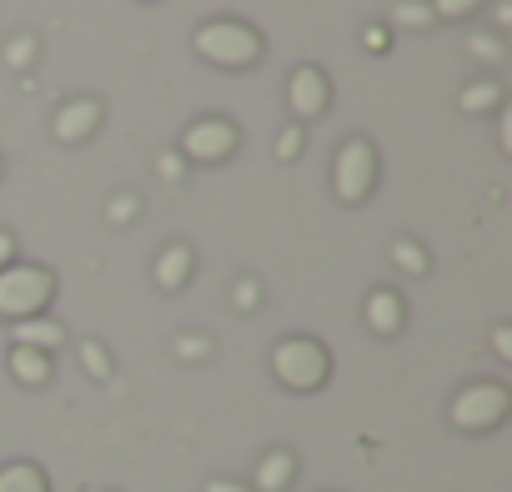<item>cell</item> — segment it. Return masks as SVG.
I'll list each match as a JSON object with an SVG mask.
<instances>
[{"instance_id": "obj_30", "label": "cell", "mask_w": 512, "mask_h": 492, "mask_svg": "<svg viewBox=\"0 0 512 492\" xmlns=\"http://www.w3.org/2000/svg\"><path fill=\"white\" fill-rule=\"evenodd\" d=\"M362 41H367V51H382V46H387V31H382V26H367Z\"/></svg>"}, {"instance_id": "obj_26", "label": "cell", "mask_w": 512, "mask_h": 492, "mask_svg": "<svg viewBox=\"0 0 512 492\" xmlns=\"http://www.w3.org/2000/svg\"><path fill=\"white\" fill-rule=\"evenodd\" d=\"M467 51H472V56H482V61H502V41H497V36H472V41H467Z\"/></svg>"}, {"instance_id": "obj_33", "label": "cell", "mask_w": 512, "mask_h": 492, "mask_svg": "<svg viewBox=\"0 0 512 492\" xmlns=\"http://www.w3.org/2000/svg\"><path fill=\"white\" fill-rule=\"evenodd\" d=\"M0 176H6V161H0Z\"/></svg>"}, {"instance_id": "obj_18", "label": "cell", "mask_w": 512, "mask_h": 492, "mask_svg": "<svg viewBox=\"0 0 512 492\" xmlns=\"http://www.w3.org/2000/svg\"><path fill=\"white\" fill-rule=\"evenodd\" d=\"M36 61H41V41H36L31 31H21V36L6 41V66H11V71H31Z\"/></svg>"}, {"instance_id": "obj_16", "label": "cell", "mask_w": 512, "mask_h": 492, "mask_svg": "<svg viewBox=\"0 0 512 492\" xmlns=\"http://www.w3.org/2000/svg\"><path fill=\"white\" fill-rule=\"evenodd\" d=\"M457 106H462L467 116H487V111H497V106H502V86H497V81H477V86H462Z\"/></svg>"}, {"instance_id": "obj_24", "label": "cell", "mask_w": 512, "mask_h": 492, "mask_svg": "<svg viewBox=\"0 0 512 492\" xmlns=\"http://www.w3.org/2000/svg\"><path fill=\"white\" fill-rule=\"evenodd\" d=\"M236 307H241V312H256V307H262V282H256V277H241V282H236Z\"/></svg>"}, {"instance_id": "obj_21", "label": "cell", "mask_w": 512, "mask_h": 492, "mask_svg": "<svg viewBox=\"0 0 512 492\" xmlns=\"http://www.w3.org/2000/svg\"><path fill=\"white\" fill-rule=\"evenodd\" d=\"M81 367L96 377V382H111V357L101 342H81Z\"/></svg>"}, {"instance_id": "obj_17", "label": "cell", "mask_w": 512, "mask_h": 492, "mask_svg": "<svg viewBox=\"0 0 512 492\" xmlns=\"http://www.w3.org/2000/svg\"><path fill=\"white\" fill-rule=\"evenodd\" d=\"M437 16H432V6L427 0H397L392 6V26H402V31H427Z\"/></svg>"}, {"instance_id": "obj_7", "label": "cell", "mask_w": 512, "mask_h": 492, "mask_svg": "<svg viewBox=\"0 0 512 492\" xmlns=\"http://www.w3.org/2000/svg\"><path fill=\"white\" fill-rule=\"evenodd\" d=\"M287 106H292L297 126L302 121H322L332 111V81H327V71L322 66H297L292 81H287Z\"/></svg>"}, {"instance_id": "obj_23", "label": "cell", "mask_w": 512, "mask_h": 492, "mask_svg": "<svg viewBox=\"0 0 512 492\" xmlns=\"http://www.w3.org/2000/svg\"><path fill=\"white\" fill-rule=\"evenodd\" d=\"M302 146H307V136H302V126L292 121V126L277 136V161H297V156H302Z\"/></svg>"}, {"instance_id": "obj_4", "label": "cell", "mask_w": 512, "mask_h": 492, "mask_svg": "<svg viewBox=\"0 0 512 492\" xmlns=\"http://www.w3.org/2000/svg\"><path fill=\"white\" fill-rule=\"evenodd\" d=\"M377 146L367 136H347L337 146V161H332V191L342 206H362L372 191H377Z\"/></svg>"}, {"instance_id": "obj_1", "label": "cell", "mask_w": 512, "mask_h": 492, "mask_svg": "<svg viewBox=\"0 0 512 492\" xmlns=\"http://www.w3.org/2000/svg\"><path fill=\"white\" fill-rule=\"evenodd\" d=\"M191 46H196V56H201L206 66H216V71H251L256 61H262V51H267L262 31L246 26V21H231V16L196 26V31H191Z\"/></svg>"}, {"instance_id": "obj_22", "label": "cell", "mask_w": 512, "mask_h": 492, "mask_svg": "<svg viewBox=\"0 0 512 492\" xmlns=\"http://www.w3.org/2000/svg\"><path fill=\"white\" fill-rule=\"evenodd\" d=\"M171 352H176L181 362H201V357H211V342H206L201 332H181V337L171 342Z\"/></svg>"}, {"instance_id": "obj_15", "label": "cell", "mask_w": 512, "mask_h": 492, "mask_svg": "<svg viewBox=\"0 0 512 492\" xmlns=\"http://www.w3.org/2000/svg\"><path fill=\"white\" fill-rule=\"evenodd\" d=\"M392 267L407 272V277H427V272H432V257L422 252V241L402 236V241H392Z\"/></svg>"}, {"instance_id": "obj_3", "label": "cell", "mask_w": 512, "mask_h": 492, "mask_svg": "<svg viewBox=\"0 0 512 492\" xmlns=\"http://www.w3.org/2000/svg\"><path fill=\"white\" fill-rule=\"evenodd\" d=\"M272 377L287 392H317L332 377V352L317 337H282L272 347Z\"/></svg>"}, {"instance_id": "obj_6", "label": "cell", "mask_w": 512, "mask_h": 492, "mask_svg": "<svg viewBox=\"0 0 512 492\" xmlns=\"http://www.w3.org/2000/svg\"><path fill=\"white\" fill-rule=\"evenodd\" d=\"M236 146H241L236 121H226V116H201V121H191L186 136H181V161H186V166H221V161L236 156Z\"/></svg>"}, {"instance_id": "obj_12", "label": "cell", "mask_w": 512, "mask_h": 492, "mask_svg": "<svg viewBox=\"0 0 512 492\" xmlns=\"http://www.w3.org/2000/svg\"><path fill=\"white\" fill-rule=\"evenodd\" d=\"M6 367H11V377H16L21 387H46V382L56 377V362H51V352H36V347H11Z\"/></svg>"}, {"instance_id": "obj_25", "label": "cell", "mask_w": 512, "mask_h": 492, "mask_svg": "<svg viewBox=\"0 0 512 492\" xmlns=\"http://www.w3.org/2000/svg\"><path fill=\"white\" fill-rule=\"evenodd\" d=\"M156 171H161V181H186V161H181V151H161V156H156Z\"/></svg>"}, {"instance_id": "obj_20", "label": "cell", "mask_w": 512, "mask_h": 492, "mask_svg": "<svg viewBox=\"0 0 512 492\" xmlns=\"http://www.w3.org/2000/svg\"><path fill=\"white\" fill-rule=\"evenodd\" d=\"M427 6H432L437 21H467V16L482 11V0H427Z\"/></svg>"}, {"instance_id": "obj_32", "label": "cell", "mask_w": 512, "mask_h": 492, "mask_svg": "<svg viewBox=\"0 0 512 492\" xmlns=\"http://www.w3.org/2000/svg\"><path fill=\"white\" fill-rule=\"evenodd\" d=\"M492 26L507 31V26H512V6H497V11H492Z\"/></svg>"}, {"instance_id": "obj_5", "label": "cell", "mask_w": 512, "mask_h": 492, "mask_svg": "<svg viewBox=\"0 0 512 492\" xmlns=\"http://www.w3.org/2000/svg\"><path fill=\"white\" fill-rule=\"evenodd\" d=\"M507 407H512V392L502 382H467L452 397V427L457 432H492L507 422Z\"/></svg>"}, {"instance_id": "obj_27", "label": "cell", "mask_w": 512, "mask_h": 492, "mask_svg": "<svg viewBox=\"0 0 512 492\" xmlns=\"http://www.w3.org/2000/svg\"><path fill=\"white\" fill-rule=\"evenodd\" d=\"M492 352H497L502 362H512V327H507V322L492 327Z\"/></svg>"}, {"instance_id": "obj_13", "label": "cell", "mask_w": 512, "mask_h": 492, "mask_svg": "<svg viewBox=\"0 0 512 492\" xmlns=\"http://www.w3.org/2000/svg\"><path fill=\"white\" fill-rule=\"evenodd\" d=\"M292 482H297V457L287 447H272L256 462V492H287Z\"/></svg>"}, {"instance_id": "obj_11", "label": "cell", "mask_w": 512, "mask_h": 492, "mask_svg": "<svg viewBox=\"0 0 512 492\" xmlns=\"http://www.w3.org/2000/svg\"><path fill=\"white\" fill-rule=\"evenodd\" d=\"M66 342V327L56 317H26L11 322V347H36V352H56Z\"/></svg>"}, {"instance_id": "obj_14", "label": "cell", "mask_w": 512, "mask_h": 492, "mask_svg": "<svg viewBox=\"0 0 512 492\" xmlns=\"http://www.w3.org/2000/svg\"><path fill=\"white\" fill-rule=\"evenodd\" d=\"M0 492H51V477L36 462H6L0 467Z\"/></svg>"}, {"instance_id": "obj_10", "label": "cell", "mask_w": 512, "mask_h": 492, "mask_svg": "<svg viewBox=\"0 0 512 492\" xmlns=\"http://www.w3.org/2000/svg\"><path fill=\"white\" fill-rule=\"evenodd\" d=\"M191 272H196V252H191L186 241H171L166 252L156 257V267H151V277H156L161 292H181L191 282Z\"/></svg>"}, {"instance_id": "obj_19", "label": "cell", "mask_w": 512, "mask_h": 492, "mask_svg": "<svg viewBox=\"0 0 512 492\" xmlns=\"http://www.w3.org/2000/svg\"><path fill=\"white\" fill-rule=\"evenodd\" d=\"M136 211H141V196H136V191H116V196L106 201V221H111V226H131Z\"/></svg>"}, {"instance_id": "obj_29", "label": "cell", "mask_w": 512, "mask_h": 492, "mask_svg": "<svg viewBox=\"0 0 512 492\" xmlns=\"http://www.w3.org/2000/svg\"><path fill=\"white\" fill-rule=\"evenodd\" d=\"M16 262V231L0 226V267H11Z\"/></svg>"}, {"instance_id": "obj_9", "label": "cell", "mask_w": 512, "mask_h": 492, "mask_svg": "<svg viewBox=\"0 0 512 492\" xmlns=\"http://www.w3.org/2000/svg\"><path fill=\"white\" fill-rule=\"evenodd\" d=\"M367 327L377 332V337H397L402 327H407V302L392 292V287H377V292H367Z\"/></svg>"}, {"instance_id": "obj_28", "label": "cell", "mask_w": 512, "mask_h": 492, "mask_svg": "<svg viewBox=\"0 0 512 492\" xmlns=\"http://www.w3.org/2000/svg\"><path fill=\"white\" fill-rule=\"evenodd\" d=\"M497 146L512 151V111L507 106H497Z\"/></svg>"}, {"instance_id": "obj_8", "label": "cell", "mask_w": 512, "mask_h": 492, "mask_svg": "<svg viewBox=\"0 0 512 492\" xmlns=\"http://www.w3.org/2000/svg\"><path fill=\"white\" fill-rule=\"evenodd\" d=\"M101 121H106V106H101L96 96H76V101H66V106L56 111L51 131H56L61 146H86V141L101 131Z\"/></svg>"}, {"instance_id": "obj_31", "label": "cell", "mask_w": 512, "mask_h": 492, "mask_svg": "<svg viewBox=\"0 0 512 492\" xmlns=\"http://www.w3.org/2000/svg\"><path fill=\"white\" fill-rule=\"evenodd\" d=\"M206 492H251V487H241V482H226V477H211V482H206Z\"/></svg>"}, {"instance_id": "obj_2", "label": "cell", "mask_w": 512, "mask_h": 492, "mask_svg": "<svg viewBox=\"0 0 512 492\" xmlns=\"http://www.w3.org/2000/svg\"><path fill=\"white\" fill-rule=\"evenodd\" d=\"M51 302H56V272L51 267H41V262L0 267V317H6V322L46 317Z\"/></svg>"}]
</instances>
